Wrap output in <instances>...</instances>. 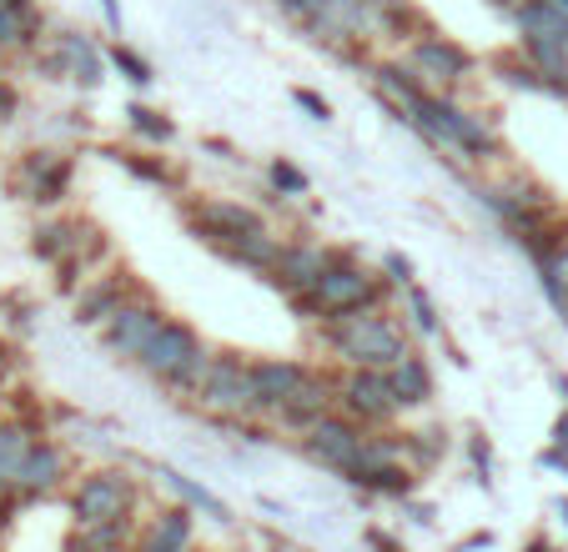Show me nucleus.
<instances>
[{"instance_id": "nucleus-1", "label": "nucleus", "mask_w": 568, "mask_h": 552, "mask_svg": "<svg viewBox=\"0 0 568 552\" xmlns=\"http://www.w3.org/2000/svg\"><path fill=\"white\" fill-rule=\"evenodd\" d=\"M383 301H387V276L367 272L357 256L337 252L317 287L307 297H297V307L312 321H343V317H357V311H377Z\"/></svg>"}, {"instance_id": "nucleus-38", "label": "nucleus", "mask_w": 568, "mask_h": 552, "mask_svg": "<svg viewBox=\"0 0 568 552\" xmlns=\"http://www.w3.org/2000/svg\"><path fill=\"white\" fill-rule=\"evenodd\" d=\"M387 282H393V287H413V262L403 252H387Z\"/></svg>"}, {"instance_id": "nucleus-31", "label": "nucleus", "mask_w": 568, "mask_h": 552, "mask_svg": "<svg viewBox=\"0 0 568 552\" xmlns=\"http://www.w3.org/2000/svg\"><path fill=\"white\" fill-rule=\"evenodd\" d=\"M538 276H544L548 301H554L558 311H568V246H558V256L548 266H538Z\"/></svg>"}, {"instance_id": "nucleus-24", "label": "nucleus", "mask_w": 568, "mask_h": 552, "mask_svg": "<svg viewBox=\"0 0 568 552\" xmlns=\"http://www.w3.org/2000/svg\"><path fill=\"white\" fill-rule=\"evenodd\" d=\"M518 35H538V41H564L568 45V11L554 0H524L514 11Z\"/></svg>"}, {"instance_id": "nucleus-27", "label": "nucleus", "mask_w": 568, "mask_h": 552, "mask_svg": "<svg viewBox=\"0 0 568 552\" xmlns=\"http://www.w3.org/2000/svg\"><path fill=\"white\" fill-rule=\"evenodd\" d=\"M443 452H448V437H443L438 427H418V432H403V462H408L413 472L438 468Z\"/></svg>"}, {"instance_id": "nucleus-48", "label": "nucleus", "mask_w": 568, "mask_h": 552, "mask_svg": "<svg viewBox=\"0 0 568 552\" xmlns=\"http://www.w3.org/2000/svg\"><path fill=\"white\" fill-rule=\"evenodd\" d=\"M0 6H11V11H26V6H31V0H0Z\"/></svg>"}, {"instance_id": "nucleus-37", "label": "nucleus", "mask_w": 568, "mask_h": 552, "mask_svg": "<svg viewBox=\"0 0 568 552\" xmlns=\"http://www.w3.org/2000/svg\"><path fill=\"white\" fill-rule=\"evenodd\" d=\"M292 101H297V106L307 111L312 121H327V116H333V106H327V101H322L317 91H307V85H297V91H292Z\"/></svg>"}, {"instance_id": "nucleus-17", "label": "nucleus", "mask_w": 568, "mask_h": 552, "mask_svg": "<svg viewBox=\"0 0 568 552\" xmlns=\"http://www.w3.org/2000/svg\"><path fill=\"white\" fill-rule=\"evenodd\" d=\"M343 482H353L357 492H373V498H397L408 502L418 492V472L397 457V462H367V468H353Z\"/></svg>"}, {"instance_id": "nucleus-41", "label": "nucleus", "mask_w": 568, "mask_h": 552, "mask_svg": "<svg viewBox=\"0 0 568 552\" xmlns=\"http://www.w3.org/2000/svg\"><path fill=\"white\" fill-rule=\"evenodd\" d=\"M363 538H367V548H373V552H408V548H403V542H397V538H387L383 528H367Z\"/></svg>"}, {"instance_id": "nucleus-44", "label": "nucleus", "mask_w": 568, "mask_h": 552, "mask_svg": "<svg viewBox=\"0 0 568 552\" xmlns=\"http://www.w3.org/2000/svg\"><path fill=\"white\" fill-rule=\"evenodd\" d=\"M554 447H564V452H568V412L554 422Z\"/></svg>"}, {"instance_id": "nucleus-19", "label": "nucleus", "mask_w": 568, "mask_h": 552, "mask_svg": "<svg viewBox=\"0 0 568 552\" xmlns=\"http://www.w3.org/2000/svg\"><path fill=\"white\" fill-rule=\"evenodd\" d=\"M196 538V512L192 508H161L151 528L141 532L136 552H192Z\"/></svg>"}, {"instance_id": "nucleus-45", "label": "nucleus", "mask_w": 568, "mask_h": 552, "mask_svg": "<svg viewBox=\"0 0 568 552\" xmlns=\"http://www.w3.org/2000/svg\"><path fill=\"white\" fill-rule=\"evenodd\" d=\"M101 11H106V21L121 31V6H116V0H101Z\"/></svg>"}, {"instance_id": "nucleus-21", "label": "nucleus", "mask_w": 568, "mask_h": 552, "mask_svg": "<svg viewBox=\"0 0 568 552\" xmlns=\"http://www.w3.org/2000/svg\"><path fill=\"white\" fill-rule=\"evenodd\" d=\"M518 51H524V61L548 81V96H568V45L564 41H538V35H524Z\"/></svg>"}, {"instance_id": "nucleus-18", "label": "nucleus", "mask_w": 568, "mask_h": 552, "mask_svg": "<svg viewBox=\"0 0 568 552\" xmlns=\"http://www.w3.org/2000/svg\"><path fill=\"white\" fill-rule=\"evenodd\" d=\"M21 181L31 202H61L65 186H71V161L55 156V151H31L21 161Z\"/></svg>"}, {"instance_id": "nucleus-26", "label": "nucleus", "mask_w": 568, "mask_h": 552, "mask_svg": "<svg viewBox=\"0 0 568 552\" xmlns=\"http://www.w3.org/2000/svg\"><path fill=\"white\" fill-rule=\"evenodd\" d=\"M222 256L226 262H236V266H247V272H267L272 276V266H277V256H282V242L262 226V232H252V236H242V242H232V246H222Z\"/></svg>"}, {"instance_id": "nucleus-13", "label": "nucleus", "mask_w": 568, "mask_h": 552, "mask_svg": "<svg viewBox=\"0 0 568 552\" xmlns=\"http://www.w3.org/2000/svg\"><path fill=\"white\" fill-rule=\"evenodd\" d=\"M333 256L337 252H327V246H317V242H282V256H277V266H272L267 282L297 301L322 282V272L333 266Z\"/></svg>"}, {"instance_id": "nucleus-20", "label": "nucleus", "mask_w": 568, "mask_h": 552, "mask_svg": "<svg viewBox=\"0 0 568 552\" xmlns=\"http://www.w3.org/2000/svg\"><path fill=\"white\" fill-rule=\"evenodd\" d=\"M51 71H55V75H71V81H81V85H97V81H101V71H106V55H101L97 45H91V35L65 31L61 41H55Z\"/></svg>"}, {"instance_id": "nucleus-49", "label": "nucleus", "mask_w": 568, "mask_h": 552, "mask_svg": "<svg viewBox=\"0 0 568 552\" xmlns=\"http://www.w3.org/2000/svg\"><path fill=\"white\" fill-rule=\"evenodd\" d=\"M494 6H508V11H518V6H524V0H494Z\"/></svg>"}, {"instance_id": "nucleus-34", "label": "nucleus", "mask_w": 568, "mask_h": 552, "mask_svg": "<svg viewBox=\"0 0 568 552\" xmlns=\"http://www.w3.org/2000/svg\"><path fill=\"white\" fill-rule=\"evenodd\" d=\"M267 176H272V186H277L282 196H307V171H302V166H292L287 156H277V161H272V171H267Z\"/></svg>"}, {"instance_id": "nucleus-32", "label": "nucleus", "mask_w": 568, "mask_h": 552, "mask_svg": "<svg viewBox=\"0 0 568 552\" xmlns=\"http://www.w3.org/2000/svg\"><path fill=\"white\" fill-rule=\"evenodd\" d=\"M498 71H504V81L518 85V91H544V96H548V81L524 61V51H518V55H498Z\"/></svg>"}, {"instance_id": "nucleus-28", "label": "nucleus", "mask_w": 568, "mask_h": 552, "mask_svg": "<svg viewBox=\"0 0 568 552\" xmlns=\"http://www.w3.org/2000/svg\"><path fill=\"white\" fill-rule=\"evenodd\" d=\"M36 437L16 422H0V488H16V472H21L26 452H31Z\"/></svg>"}, {"instance_id": "nucleus-15", "label": "nucleus", "mask_w": 568, "mask_h": 552, "mask_svg": "<svg viewBox=\"0 0 568 552\" xmlns=\"http://www.w3.org/2000/svg\"><path fill=\"white\" fill-rule=\"evenodd\" d=\"M327 412H337V377H327V372H312L307 382H302V392L292 397L287 407H282L272 422H282V427H292V432H307L312 422H322Z\"/></svg>"}, {"instance_id": "nucleus-10", "label": "nucleus", "mask_w": 568, "mask_h": 552, "mask_svg": "<svg viewBox=\"0 0 568 552\" xmlns=\"http://www.w3.org/2000/svg\"><path fill=\"white\" fill-rule=\"evenodd\" d=\"M403 65L413 71V81H418L423 91H443V96H448L453 85L468 81L473 55L463 51L458 41H448V35L428 31V35H418V41L408 45V61H403Z\"/></svg>"}, {"instance_id": "nucleus-30", "label": "nucleus", "mask_w": 568, "mask_h": 552, "mask_svg": "<svg viewBox=\"0 0 568 552\" xmlns=\"http://www.w3.org/2000/svg\"><path fill=\"white\" fill-rule=\"evenodd\" d=\"M126 121H131V131L136 136H146V141H156V146H166V141L176 136V126L166 121V111H156V106H126Z\"/></svg>"}, {"instance_id": "nucleus-9", "label": "nucleus", "mask_w": 568, "mask_h": 552, "mask_svg": "<svg viewBox=\"0 0 568 552\" xmlns=\"http://www.w3.org/2000/svg\"><path fill=\"white\" fill-rule=\"evenodd\" d=\"M337 412L353 417V422L367 427V432H377V427H387L403 407H397L387 372H373V367H347V372L337 377Z\"/></svg>"}, {"instance_id": "nucleus-16", "label": "nucleus", "mask_w": 568, "mask_h": 552, "mask_svg": "<svg viewBox=\"0 0 568 552\" xmlns=\"http://www.w3.org/2000/svg\"><path fill=\"white\" fill-rule=\"evenodd\" d=\"M61 478H65L61 447L45 442V437H36L31 452H26V462H21V472H16V492H21L26 502H31V498H45V492L61 488Z\"/></svg>"}, {"instance_id": "nucleus-29", "label": "nucleus", "mask_w": 568, "mask_h": 552, "mask_svg": "<svg viewBox=\"0 0 568 552\" xmlns=\"http://www.w3.org/2000/svg\"><path fill=\"white\" fill-rule=\"evenodd\" d=\"M403 307H408V321H413V331H423V337H438L443 331V321H438V307H433V297L413 282V287H403Z\"/></svg>"}, {"instance_id": "nucleus-3", "label": "nucleus", "mask_w": 568, "mask_h": 552, "mask_svg": "<svg viewBox=\"0 0 568 552\" xmlns=\"http://www.w3.org/2000/svg\"><path fill=\"white\" fill-rule=\"evenodd\" d=\"M327 347L343 367H373V372H393L403 357H413L408 337L387 317L383 307L377 311H357V317L327 321Z\"/></svg>"}, {"instance_id": "nucleus-51", "label": "nucleus", "mask_w": 568, "mask_h": 552, "mask_svg": "<svg viewBox=\"0 0 568 552\" xmlns=\"http://www.w3.org/2000/svg\"><path fill=\"white\" fill-rule=\"evenodd\" d=\"M554 6H564V11H568V0H554Z\"/></svg>"}, {"instance_id": "nucleus-5", "label": "nucleus", "mask_w": 568, "mask_h": 552, "mask_svg": "<svg viewBox=\"0 0 568 552\" xmlns=\"http://www.w3.org/2000/svg\"><path fill=\"white\" fill-rule=\"evenodd\" d=\"M192 402L202 407V412L222 417V422H247V417H262L252 361H242L236 351H216L212 367H206V377L192 387Z\"/></svg>"}, {"instance_id": "nucleus-36", "label": "nucleus", "mask_w": 568, "mask_h": 552, "mask_svg": "<svg viewBox=\"0 0 568 552\" xmlns=\"http://www.w3.org/2000/svg\"><path fill=\"white\" fill-rule=\"evenodd\" d=\"M26 41V11H11V6H0V51L6 45Z\"/></svg>"}, {"instance_id": "nucleus-40", "label": "nucleus", "mask_w": 568, "mask_h": 552, "mask_svg": "<svg viewBox=\"0 0 568 552\" xmlns=\"http://www.w3.org/2000/svg\"><path fill=\"white\" fill-rule=\"evenodd\" d=\"M277 6L292 16V21H302V25H307L312 16H317V6H322V0H277Z\"/></svg>"}, {"instance_id": "nucleus-7", "label": "nucleus", "mask_w": 568, "mask_h": 552, "mask_svg": "<svg viewBox=\"0 0 568 552\" xmlns=\"http://www.w3.org/2000/svg\"><path fill=\"white\" fill-rule=\"evenodd\" d=\"M393 6L397 0H322L317 16L307 21V31H312V41L333 45L343 55H357V45L367 35L387 31V11Z\"/></svg>"}, {"instance_id": "nucleus-14", "label": "nucleus", "mask_w": 568, "mask_h": 552, "mask_svg": "<svg viewBox=\"0 0 568 552\" xmlns=\"http://www.w3.org/2000/svg\"><path fill=\"white\" fill-rule=\"evenodd\" d=\"M252 377H257L262 417H277L282 407L302 392V382L312 377V367H302V361H292V357H262V361H252Z\"/></svg>"}, {"instance_id": "nucleus-11", "label": "nucleus", "mask_w": 568, "mask_h": 552, "mask_svg": "<svg viewBox=\"0 0 568 552\" xmlns=\"http://www.w3.org/2000/svg\"><path fill=\"white\" fill-rule=\"evenodd\" d=\"M186 222H192V232L202 236L206 246H216V252L267 226V222H262V216H257V206H247V202H232V196H212V202H192V206H186Z\"/></svg>"}, {"instance_id": "nucleus-50", "label": "nucleus", "mask_w": 568, "mask_h": 552, "mask_svg": "<svg viewBox=\"0 0 568 552\" xmlns=\"http://www.w3.org/2000/svg\"><path fill=\"white\" fill-rule=\"evenodd\" d=\"M558 518H564V522H568V502H564V498H558Z\"/></svg>"}, {"instance_id": "nucleus-22", "label": "nucleus", "mask_w": 568, "mask_h": 552, "mask_svg": "<svg viewBox=\"0 0 568 552\" xmlns=\"http://www.w3.org/2000/svg\"><path fill=\"white\" fill-rule=\"evenodd\" d=\"M387 382H393V397H397L403 412H408V407H428L433 402V367L418 357V351L397 361L393 372H387Z\"/></svg>"}, {"instance_id": "nucleus-2", "label": "nucleus", "mask_w": 568, "mask_h": 552, "mask_svg": "<svg viewBox=\"0 0 568 552\" xmlns=\"http://www.w3.org/2000/svg\"><path fill=\"white\" fill-rule=\"evenodd\" d=\"M403 121H413L433 146H453V151H463L468 161H494L498 156L494 126H488L483 116H473V111H463L458 101L443 96V91H418L413 106L403 111Z\"/></svg>"}, {"instance_id": "nucleus-52", "label": "nucleus", "mask_w": 568, "mask_h": 552, "mask_svg": "<svg viewBox=\"0 0 568 552\" xmlns=\"http://www.w3.org/2000/svg\"><path fill=\"white\" fill-rule=\"evenodd\" d=\"M121 552H136V548H121Z\"/></svg>"}, {"instance_id": "nucleus-43", "label": "nucleus", "mask_w": 568, "mask_h": 552, "mask_svg": "<svg viewBox=\"0 0 568 552\" xmlns=\"http://www.w3.org/2000/svg\"><path fill=\"white\" fill-rule=\"evenodd\" d=\"M16 116V91L11 85H0V121H11Z\"/></svg>"}, {"instance_id": "nucleus-12", "label": "nucleus", "mask_w": 568, "mask_h": 552, "mask_svg": "<svg viewBox=\"0 0 568 552\" xmlns=\"http://www.w3.org/2000/svg\"><path fill=\"white\" fill-rule=\"evenodd\" d=\"M161 321H166V311H161L151 297H126L116 317L101 327V347L121 361H136L141 351L151 347V337L161 331Z\"/></svg>"}, {"instance_id": "nucleus-47", "label": "nucleus", "mask_w": 568, "mask_h": 552, "mask_svg": "<svg viewBox=\"0 0 568 552\" xmlns=\"http://www.w3.org/2000/svg\"><path fill=\"white\" fill-rule=\"evenodd\" d=\"M528 552H554V548H548L544 538H534V542H528Z\"/></svg>"}, {"instance_id": "nucleus-8", "label": "nucleus", "mask_w": 568, "mask_h": 552, "mask_svg": "<svg viewBox=\"0 0 568 552\" xmlns=\"http://www.w3.org/2000/svg\"><path fill=\"white\" fill-rule=\"evenodd\" d=\"M363 452H367V427H357L353 417H343V412H327L322 422H312L307 432H302V457L327 472H337V478H347V472L363 462Z\"/></svg>"}, {"instance_id": "nucleus-46", "label": "nucleus", "mask_w": 568, "mask_h": 552, "mask_svg": "<svg viewBox=\"0 0 568 552\" xmlns=\"http://www.w3.org/2000/svg\"><path fill=\"white\" fill-rule=\"evenodd\" d=\"M272 552H302L297 542H282V538H272Z\"/></svg>"}, {"instance_id": "nucleus-25", "label": "nucleus", "mask_w": 568, "mask_h": 552, "mask_svg": "<svg viewBox=\"0 0 568 552\" xmlns=\"http://www.w3.org/2000/svg\"><path fill=\"white\" fill-rule=\"evenodd\" d=\"M156 478L166 482V488H172L176 498H182V508H192V512H206V518H212V522H222V528H226V522H232V508H226V502L216 498V492H206L202 482L182 478V472H176V468H156Z\"/></svg>"}, {"instance_id": "nucleus-23", "label": "nucleus", "mask_w": 568, "mask_h": 552, "mask_svg": "<svg viewBox=\"0 0 568 552\" xmlns=\"http://www.w3.org/2000/svg\"><path fill=\"white\" fill-rule=\"evenodd\" d=\"M126 297H131L126 282H121V276H106V282H97V287L81 292V301H75V321H81V327H106Z\"/></svg>"}, {"instance_id": "nucleus-33", "label": "nucleus", "mask_w": 568, "mask_h": 552, "mask_svg": "<svg viewBox=\"0 0 568 552\" xmlns=\"http://www.w3.org/2000/svg\"><path fill=\"white\" fill-rule=\"evenodd\" d=\"M116 161L131 176L151 181V186H172V166H166V161H146V156H131V151H116Z\"/></svg>"}, {"instance_id": "nucleus-42", "label": "nucleus", "mask_w": 568, "mask_h": 552, "mask_svg": "<svg viewBox=\"0 0 568 552\" xmlns=\"http://www.w3.org/2000/svg\"><path fill=\"white\" fill-rule=\"evenodd\" d=\"M544 468H554V472H564V478H568V452H564V447H548V452H544Z\"/></svg>"}, {"instance_id": "nucleus-4", "label": "nucleus", "mask_w": 568, "mask_h": 552, "mask_svg": "<svg viewBox=\"0 0 568 552\" xmlns=\"http://www.w3.org/2000/svg\"><path fill=\"white\" fill-rule=\"evenodd\" d=\"M216 351L206 347L202 337H196L186 321H161V331L151 337V347L136 357V367L151 377V382L161 387H176V392H192L196 382L206 377V367H212Z\"/></svg>"}, {"instance_id": "nucleus-6", "label": "nucleus", "mask_w": 568, "mask_h": 552, "mask_svg": "<svg viewBox=\"0 0 568 552\" xmlns=\"http://www.w3.org/2000/svg\"><path fill=\"white\" fill-rule=\"evenodd\" d=\"M141 502V488L136 478H131L126 468H97L87 472V478L75 482L71 492V518L75 528H111V522H131V512H136Z\"/></svg>"}, {"instance_id": "nucleus-35", "label": "nucleus", "mask_w": 568, "mask_h": 552, "mask_svg": "<svg viewBox=\"0 0 568 552\" xmlns=\"http://www.w3.org/2000/svg\"><path fill=\"white\" fill-rule=\"evenodd\" d=\"M111 65H116V71L126 75L131 85H146V81H151V65L141 61L136 51H126V45H111Z\"/></svg>"}, {"instance_id": "nucleus-39", "label": "nucleus", "mask_w": 568, "mask_h": 552, "mask_svg": "<svg viewBox=\"0 0 568 552\" xmlns=\"http://www.w3.org/2000/svg\"><path fill=\"white\" fill-rule=\"evenodd\" d=\"M468 457H473V468H478L483 478H488V472H494V447L483 442V437H473V442H468Z\"/></svg>"}]
</instances>
